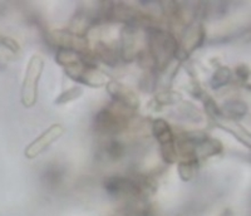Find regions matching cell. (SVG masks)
Instances as JSON below:
<instances>
[{
	"instance_id": "obj_1",
	"label": "cell",
	"mask_w": 251,
	"mask_h": 216,
	"mask_svg": "<svg viewBox=\"0 0 251 216\" xmlns=\"http://www.w3.org/2000/svg\"><path fill=\"white\" fill-rule=\"evenodd\" d=\"M42 68H43V62H42V59L38 57L31 58L23 87L24 105L31 106L35 102V98H37V83L38 78H39L40 73H42Z\"/></svg>"
},
{
	"instance_id": "obj_2",
	"label": "cell",
	"mask_w": 251,
	"mask_h": 216,
	"mask_svg": "<svg viewBox=\"0 0 251 216\" xmlns=\"http://www.w3.org/2000/svg\"><path fill=\"white\" fill-rule=\"evenodd\" d=\"M62 134H63L62 126H59V125L53 126V127L49 128L46 134L42 135V136H40L37 141H34V142L31 143V145L26 148L25 155L29 157V159L37 156V155L40 154V152H42L44 148L48 147V146L50 145L53 141H55V139H57Z\"/></svg>"
},
{
	"instance_id": "obj_3",
	"label": "cell",
	"mask_w": 251,
	"mask_h": 216,
	"mask_svg": "<svg viewBox=\"0 0 251 216\" xmlns=\"http://www.w3.org/2000/svg\"><path fill=\"white\" fill-rule=\"evenodd\" d=\"M154 135H156L157 138L160 139L161 142H171L172 141V135L169 126L161 120L154 123Z\"/></svg>"
}]
</instances>
